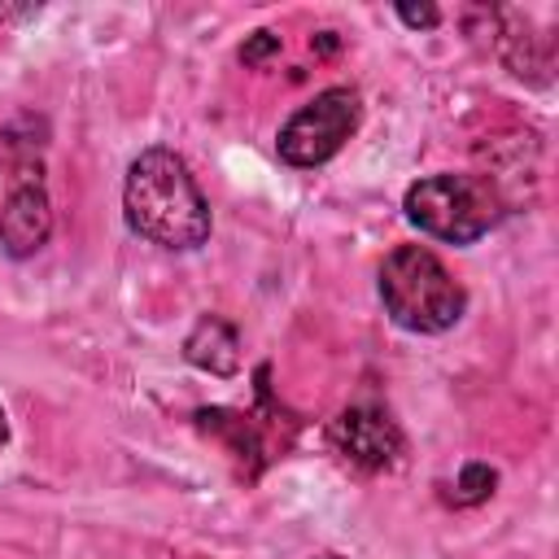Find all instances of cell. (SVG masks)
Instances as JSON below:
<instances>
[{"mask_svg": "<svg viewBox=\"0 0 559 559\" xmlns=\"http://www.w3.org/2000/svg\"><path fill=\"white\" fill-rule=\"evenodd\" d=\"M122 218L131 236L166 253H192L214 231L210 197L170 144H148L131 157L122 175Z\"/></svg>", "mask_w": 559, "mask_h": 559, "instance_id": "1", "label": "cell"}, {"mask_svg": "<svg viewBox=\"0 0 559 559\" xmlns=\"http://www.w3.org/2000/svg\"><path fill=\"white\" fill-rule=\"evenodd\" d=\"M376 293L389 323L411 336H441L467 314V288L428 245L389 249L376 271Z\"/></svg>", "mask_w": 559, "mask_h": 559, "instance_id": "2", "label": "cell"}, {"mask_svg": "<svg viewBox=\"0 0 559 559\" xmlns=\"http://www.w3.org/2000/svg\"><path fill=\"white\" fill-rule=\"evenodd\" d=\"M402 214L419 236L467 249L507 218V197L489 175L437 170L402 192Z\"/></svg>", "mask_w": 559, "mask_h": 559, "instance_id": "3", "label": "cell"}, {"mask_svg": "<svg viewBox=\"0 0 559 559\" xmlns=\"http://www.w3.org/2000/svg\"><path fill=\"white\" fill-rule=\"evenodd\" d=\"M362 127V96L349 83L314 92L306 105H297L280 131H275V153L293 170H314L328 166Z\"/></svg>", "mask_w": 559, "mask_h": 559, "instance_id": "4", "label": "cell"}, {"mask_svg": "<svg viewBox=\"0 0 559 559\" xmlns=\"http://www.w3.org/2000/svg\"><path fill=\"white\" fill-rule=\"evenodd\" d=\"M48 240H52V197L44 183V157L35 144L13 140V175L0 201V253L26 262Z\"/></svg>", "mask_w": 559, "mask_h": 559, "instance_id": "5", "label": "cell"}, {"mask_svg": "<svg viewBox=\"0 0 559 559\" xmlns=\"http://www.w3.org/2000/svg\"><path fill=\"white\" fill-rule=\"evenodd\" d=\"M328 445L341 463H349L354 472H393L406 454V437L397 428V419L380 406V402H354L345 406L332 424H328Z\"/></svg>", "mask_w": 559, "mask_h": 559, "instance_id": "6", "label": "cell"}, {"mask_svg": "<svg viewBox=\"0 0 559 559\" xmlns=\"http://www.w3.org/2000/svg\"><path fill=\"white\" fill-rule=\"evenodd\" d=\"M192 419H197V428L201 432H210V437H218L227 450H231V459L249 472V480L271 463V454H266V441H262V424H258V415H245V411H227V406H201V411H192Z\"/></svg>", "mask_w": 559, "mask_h": 559, "instance_id": "7", "label": "cell"}, {"mask_svg": "<svg viewBox=\"0 0 559 559\" xmlns=\"http://www.w3.org/2000/svg\"><path fill=\"white\" fill-rule=\"evenodd\" d=\"M183 362L205 376H236L240 371V328L223 314H201L183 336Z\"/></svg>", "mask_w": 559, "mask_h": 559, "instance_id": "8", "label": "cell"}, {"mask_svg": "<svg viewBox=\"0 0 559 559\" xmlns=\"http://www.w3.org/2000/svg\"><path fill=\"white\" fill-rule=\"evenodd\" d=\"M493 489H498V467H489V463H480V459H467V463L459 467V480H454L450 502H454V507H480L485 498H493Z\"/></svg>", "mask_w": 559, "mask_h": 559, "instance_id": "9", "label": "cell"}, {"mask_svg": "<svg viewBox=\"0 0 559 559\" xmlns=\"http://www.w3.org/2000/svg\"><path fill=\"white\" fill-rule=\"evenodd\" d=\"M275 52H280V35H275V31H266V26H262V31H253V35H245V44L236 48V57H240L245 66H266Z\"/></svg>", "mask_w": 559, "mask_h": 559, "instance_id": "10", "label": "cell"}, {"mask_svg": "<svg viewBox=\"0 0 559 559\" xmlns=\"http://www.w3.org/2000/svg\"><path fill=\"white\" fill-rule=\"evenodd\" d=\"M393 13H397V22L411 26V31H432V26H441V9H437V4H393Z\"/></svg>", "mask_w": 559, "mask_h": 559, "instance_id": "11", "label": "cell"}, {"mask_svg": "<svg viewBox=\"0 0 559 559\" xmlns=\"http://www.w3.org/2000/svg\"><path fill=\"white\" fill-rule=\"evenodd\" d=\"M314 48H319V52H336V31H319Z\"/></svg>", "mask_w": 559, "mask_h": 559, "instance_id": "12", "label": "cell"}, {"mask_svg": "<svg viewBox=\"0 0 559 559\" xmlns=\"http://www.w3.org/2000/svg\"><path fill=\"white\" fill-rule=\"evenodd\" d=\"M31 13H39V9H9V4H0V22H9V17H31Z\"/></svg>", "mask_w": 559, "mask_h": 559, "instance_id": "13", "label": "cell"}, {"mask_svg": "<svg viewBox=\"0 0 559 559\" xmlns=\"http://www.w3.org/2000/svg\"><path fill=\"white\" fill-rule=\"evenodd\" d=\"M0 445H9V415H4V406H0Z\"/></svg>", "mask_w": 559, "mask_h": 559, "instance_id": "14", "label": "cell"}, {"mask_svg": "<svg viewBox=\"0 0 559 559\" xmlns=\"http://www.w3.org/2000/svg\"><path fill=\"white\" fill-rule=\"evenodd\" d=\"M319 559H345V555H319Z\"/></svg>", "mask_w": 559, "mask_h": 559, "instance_id": "15", "label": "cell"}]
</instances>
